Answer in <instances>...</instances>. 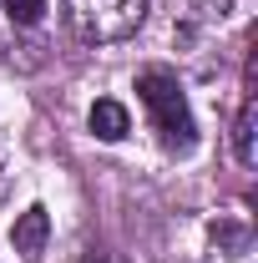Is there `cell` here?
Masks as SVG:
<instances>
[{
	"label": "cell",
	"instance_id": "52a82bcc",
	"mask_svg": "<svg viewBox=\"0 0 258 263\" xmlns=\"http://www.w3.org/2000/svg\"><path fill=\"white\" fill-rule=\"evenodd\" d=\"M41 10H46V0H5V15H10L15 26H35Z\"/></svg>",
	"mask_w": 258,
	"mask_h": 263
},
{
	"label": "cell",
	"instance_id": "277c9868",
	"mask_svg": "<svg viewBox=\"0 0 258 263\" xmlns=\"http://www.w3.org/2000/svg\"><path fill=\"white\" fill-rule=\"evenodd\" d=\"M91 132H97L101 142H122L132 132L127 106H122V101H97V106H91Z\"/></svg>",
	"mask_w": 258,
	"mask_h": 263
},
{
	"label": "cell",
	"instance_id": "7a4b0ae2",
	"mask_svg": "<svg viewBox=\"0 0 258 263\" xmlns=\"http://www.w3.org/2000/svg\"><path fill=\"white\" fill-rule=\"evenodd\" d=\"M66 15H71V26L81 31V41L112 46V41H127V35L142 26L147 0H66Z\"/></svg>",
	"mask_w": 258,
	"mask_h": 263
},
{
	"label": "cell",
	"instance_id": "3957f363",
	"mask_svg": "<svg viewBox=\"0 0 258 263\" xmlns=\"http://www.w3.org/2000/svg\"><path fill=\"white\" fill-rule=\"evenodd\" d=\"M46 238H51V218H46V208H26V213L15 218V228H10L15 253H31V258L46 248Z\"/></svg>",
	"mask_w": 258,
	"mask_h": 263
},
{
	"label": "cell",
	"instance_id": "8992f818",
	"mask_svg": "<svg viewBox=\"0 0 258 263\" xmlns=\"http://www.w3.org/2000/svg\"><path fill=\"white\" fill-rule=\"evenodd\" d=\"M213 243H223L228 253L238 258V253H248V228H233V223H218V228H213Z\"/></svg>",
	"mask_w": 258,
	"mask_h": 263
},
{
	"label": "cell",
	"instance_id": "6da1fadb",
	"mask_svg": "<svg viewBox=\"0 0 258 263\" xmlns=\"http://www.w3.org/2000/svg\"><path fill=\"white\" fill-rule=\"evenodd\" d=\"M137 97H142V106L152 111V127H157V137H162V147H167V152H188V147L197 142L188 97H182V86H177V76H172V71L147 66V71L137 76Z\"/></svg>",
	"mask_w": 258,
	"mask_h": 263
},
{
	"label": "cell",
	"instance_id": "5b68a950",
	"mask_svg": "<svg viewBox=\"0 0 258 263\" xmlns=\"http://www.w3.org/2000/svg\"><path fill=\"white\" fill-rule=\"evenodd\" d=\"M253 127H258V106H253V101H243V111H238V127H233V152H238V162H243V167H253V162H258Z\"/></svg>",
	"mask_w": 258,
	"mask_h": 263
}]
</instances>
